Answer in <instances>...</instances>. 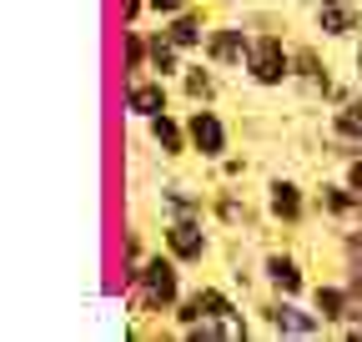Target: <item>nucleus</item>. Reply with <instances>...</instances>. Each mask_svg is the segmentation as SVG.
I'll return each instance as SVG.
<instances>
[{"label": "nucleus", "mask_w": 362, "mask_h": 342, "mask_svg": "<svg viewBox=\"0 0 362 342\" xmlns=\"http://www.w3.org/2000/svg\"><path fill=\"white\" fill-rule=\"evenodd\" d=\"M242 76H247L252 86H262V91H282V86L292 81V51H287V40L272 35V30L252 35V51H247Z\"/></svg>", "instance_id": "obj_2"}, {"label": "nucleus", "mask_w": 362, "mask_h": 342, "mask_svg": "<svg viewBox=\"0 0 362 342\" xmlns=\"http://www.w3.org/2000/svg\"><path fill=\"white\" fill-rule=\"evenodd\" d=\"M161 247L176 256L181 267H197V262H206V252H211V237L202 232V217H176V222H166V232H161Z\"/></svg>", "instance_id": "obj_6"}, {"label": "nucleus", "mask_w": 362, "mask_h": 342, "mask_svg": "<svg viewBox=\"0 0 362 342\" xmlns=\"http://www.w3.org/2000/svg\"><path fill=\"white\" fill-rule=\"evenodd\" d=\"M342 182H347V187H352V191L362 196V156H352V161H347V171H342Z\"/></svg>", "instance_id": "obj_26"}, {"label": "nucleus", "mask_w": 362, "mask_h": 342, "mask_svg": "<svg viewBox=\"0 0 362 342\" xmlns=\"http://www.w3.org/2000/svg\"><path fill=\"white\" fill-rule=\"evenodd\" d=\"M121 106H126V116H136V121H151V116L171 111V86H166V76L121 81Z\"/></svg>", "instance_id": "obj_4"}, {"label": "nucleus", "mask_w": 362, "mask_h": 342, "mask_svg": "<svg viewBox=\"0 0 362 342\" xmlns=\"http://www.w3.org/2000/svg\"><path fill=\"white\" fill-rule=\"evenodd\" d=\"M187 136H192V156H202V161H221L232 151V126H226L221 111H211V106L187 111Z\"/></svg>", "instance_id": "obj_3"}, {"label": "nucleus", "mask_w": 362, "mask_h": 342, "mask_svg": "<svg viewBox=\"0 0 362 342\" xmlns=\"http://www.w3.org/2000/svg\"><path fill=\"white\" fill-rule=\"evenodd\" d=\"M292 81H302L307 91H317L322 101H327V91L337 86V81H332V71H327V61L317 56L312 46H297V51H292Z\"/></svg>", "instance_id": "obj_16"}, {"label": "nucleus", "mask_w": 362, "mask_h": 342, "mask_svg": "<svg viewBox=\"0 0 362 342\" xmlns=\"http://www.w3.org/2000/svg\"><path fill=\"white\" fill-rule=\"evenodd\" d=\"M176 81H181V96H187L192 106H211V101H216V71H211V61H206V66H202V61L187 66Z\"/></svg>", "instance_id": "obj_18"}, {"label": "nucleus", "mask_w": 362, "mask_h": 342, "mask_svg": "<svg viewBox=\"0 0 362 342\" xmlns=\"http://www.w3.org/2000/svg\"><path fill=\"white\" fill-rule=\"evenodd\" d=\"M242 171H247V161H242V156H221V177H232V182H237Z\"/></svg>", "instance_id": "obj_27"}, {"label": "nucleus", "mask_w": 362, "mask_h": 342, "mask_svg": "<svg viewBox=\"0 0 362 342\" xmlns=\"http://www.w3.org/2000/svg\"><path fill=\"white\" fill-rule=\"evenodd\" d=\"M146 136H151V146H156L161 156H187V151H192V136H187V116H171V111L151 116V121H146Z\"/></svg>", "instance_id": "obj_14"}, {"label": "nucleus", "mask_w": 362, "mask_h": 342, "mask_svg": "<svg viewBox=\"0 0 362 342\" xmlns=\"http://www.w3.org/2000/svg\"><path fill=\"white\" fill-rule=\"evenodd\" d=\"M247 51H252V30L247 25H211L206 30V46H202V56L211 66H226V71H242Z\"/></svg>", "instance_id": "obj_7"}, {"label": "nucleus", "mask_w": 362, "mask_h": 342, "mask_svg": "<svg viewBox=\"0 0 362 342\" xmlns=\"http://www.w3.org/2000/svg\"><path fill=\"white\" fill-rule=\"evenodd\" d=\"M211 211H216V222H226L232 232H252V222H257L242 191H216L211 196Z\"/></svg>", "instance_id": "obj_21"}, {"label": "nucleus", "mask_w": 362, "mask_h": 342, "mask_svg": "<svg viewBox=\"0 0 362 342\" xmlns=\"http://www.w3.org/2000/svg\"><path fill=\"white\" fill-rule=\"evenodd\" d=\"M221 6H237V0H221Z\"/></svg>", "instance_id": "obj_29"}, {"label": "nucleus", "mask_w": 362, "mask_h": 342, "mask_svg": "<svg viewBox=\"0 0 362 342\" xmlns=\"http://www.w3.org/2000/svg\"><path fill=\"white\" fill-rule=\"evenodd\" d=\"M312 20H317V30H322V35L347 40V35L362 30V6H357V0H317V6H312Z\"/></svg>", "instance_id": "obj_10"}, {"label": "nucleus", "mask_w": 362, "mask_h": 342, "mask_svg": "<svg viewBox=\"0 0 362 342\" xmlns=\"http://www.w3.org/2000/svg\"><path fill=\"white\" fill-rule=\"evenodd\" d=\"M121 292H126L131 317H161V312H171L181 302V262H176L171 252L141 256Z\"/></svg>", "instance_id": "obj_1"}, {"label": "nucleus", "mask_w": 362, "mask_h": 342, "mask_svg": "<svg viewBox=\"0 0 362 342\" xmlns=\"http://www.w3.org/2000/svg\"><path fill=\"white\" fill-rule=\"evenodd\" d=\"M141 11H151L146 0H121V25H136V20H141Z\"/></svg>", "instance_id": "obj_25"}, {"label": "nucleus", "mask_w": 362, "mask_h": 342, "mask_svg": "<svg viewBox=\"0 0 362 342\" xmlns=\"http://www.w3.org/2000/svg\"><path fill=\"white\" fill-rule=\"evenodd\" d=\"M327 141L342 161L362 156V96H347L342 106H332V121H327Z\"/></svg>", "instance_id": "obj_8"}, {"label": "nucleus", "mask_w": 362, "mask_h": 342, "mask_svg": "<svg viewBox=\"0 0 362 342\" xmlns=\"http://www.w3.org/2000/svg\"><path fill=\"white\" fill-rule=\"evenodd\" d=\"M312 307H317V317H322L327 327H337V332H342V327L352 322V312H357L347 282H317V287H312Z\"/></svg>", "instance_id": "obj_12"}, {"label": "nucleus", "mask_w": 362, "mask_h": 342, "mask_svg": "<svg viewBox=\"0 0 362 342\" xmlns=\"http://www.w3.org/2000/svg\"><path fill=\"white\" fill-rule=\"evenodd\" d=\"M267 217L272 222H282V227H297L307 217V191L287 177H272L267 182Z\"/></svg>", "instance_id": "obj_11"}, {"label": "nucleus", "mask_w": 362, "mask_h": 342, "mask_svg": "<svg viewBox=\"0 0 362 342\" xmlns=\"http://www.w3.org/2000/svg\"><path fill=\"white\" fill-rule=\"evenodd\" d=\"M161 25H166V35H171L187 56L206 46V30H211V25H206V11H197V6H187L181 16H171V20H161Z\"/></svg>", "instance_id": "obj_17"}, {"label": "nucleus", "mask_w": 362, "mask_h": 342, "mask_svg": "<svg viewBox=\"0 0 362 342\" xmlns=\"http://www.w3.org/2000/svg\"><path fill=\"white\" fill-rule=\"evenodd\" d=\"M141 71H146V30L121 25V81H136Z\"/></svg>", "instance_id": "obj_19"}, {"label": "nucleus", "mask_w": 362, "mask_h": 342, "mask_svg": "<svg viewBox=\"0 0 362 342\" xmlns=\"http://www.w3.org/2000/svg\"><path fill=\"white\" fill-rule=\"evenodd\" d=\"M352 66H357V81H362V40H357V56H352Z\"/></svg>", "instance_id": "obj_28"}, {"label": "nucleus", "mask_w": 362, "mask_h": 342, "mask_svg": "<svg viewBox=\"0 0 362 342\" xmlns=\"http://www.w3.org/2000/svg\"><path fill=\"white\" fill-rule=\"evenodd\" d=\"M161 217L166 222H176V217H206V201L192 187H161Z\"/></svg>", "instance_id": "obj_20"}, {"label": "nucleus", "mask_w": 362, "mask_h": 342, "mask_svg": "<svg viewBox=\"0 0 362 342\" xmlns=\"http://www.w3.org/2000/svg\"><path fill=\"white\" fill-rule=\"evenodd\" d=\"M262 282L277 292V297H302L307 292V272L292 252H267L262 256Z\"/></svg>", "instance_id": "obj_9"}, {"label": "nucleus", "mask_w": 362, "mask_h": 342, "mask_svg": "<svg viewBox=\"0 0 362 342\" xmlns=\"http://www.w3.org/2000/svg\"><path fill=\"white\" fill-rule=\"evenodd\" d=\"M151 6V16H161V20H171V16H181L187 6H197V0H146Z\"/></svg>", "instance_id": "obj_24"}, {"label": "nucleus", "mask_w": 362, "mask_h": 342, "mask_svg": "<svg viewBox=\"0 0 362 342\" xmlns=\"http://www.w3.org/2000/svg\"><path fill=\"white\" fill-rule=\"evenodd\" d=\"M192 297H197V307H202V322H206V317H232V312H242V307L232 302V292H221V287H197Z\"/></svg>", "instance_id": "obj_22"}, {"label": "nucleus", "mask_w": 362, "mask_h": 342, "mask_svg": "<svg viewBox=\"0 0 362 342\" xmlns=\"http://www.w3.org/2000/svg\"><path fill=\"white\" fill-rule=\"evenodd\" d=\"M262 317H267L272 332H282V337H317V332L327 327L322 317H317V307L307 312L297 297H277V292H272V302L262 307Z\"/></svg>", "instance_id": "obj_5"}, {"label": "nucleus", "mask_w": 362, "mask_h": 342, "mask_svg": "<svg viewBox=\"0 0 362 342\" xmlns=\"http://www.w3.org/2000/svg\"><path fill=\"white\" fill-rule=\"evenodd\" d=\"M146 71H151V76H166V81L187 71V51L166 35V25H161V30H146Z\"/></svg>", "instance_id": "obj_13"}, {"label": "nucleus", "mask_w": 362, "mask_h": 342, "mask_svg": "<svg viewBox=\"0 0 362 342\" xmlns=\"http://www.w3.org/2000/svg\"><path fill=\"white\" fill-rule=\"evenodd\" d=\"M317 206H322V217L347 222V227L362 217V196H357L347 182H322V187H317Z\"/></svg>", "instance_id": "obj_15"}, {"label": "nucleus", "mask_w": 362, "mask_h": 342, "mask_svg": "<svg viewBox=\"0 0 362 342\" xmlns=\"http://www.w3.org/2000/svg\"><path fill=\"white\" fill-rule=\"evenodd\" d=\"M342 282L352 292V302L362 307V256H342Z\"/></svg>", "instance_id": "obj_23"}]
</instances>
